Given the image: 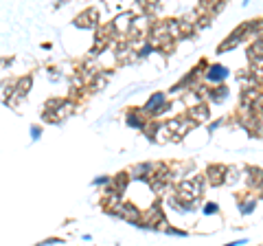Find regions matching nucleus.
<instances>
[{
    "instance_id": "nucleus-10",
    "label": "nucleus",
    "mask_w": 263,
    "mask_h": 246,
    "mask_svg": "<svg viewBox=\"0 0 263 246\" xmlns=\"http://www.w3.org/2000/svg\"><path fill=\"white\" fill-rule=\"evenodd\" d=\"M127 181H129L127 174H118L114 178V183H112V185H114V194L121 196V191H125V187H127Z\"/></svg>"
},
{
    "instance_id": "nucleus-7",
    "label": "nucleus",
    "mask_w": 263,
    "mask_h": 246,
    "mask_svg": "<svg viewBox=\"0 0 263 246\" xmlns=\"http://www.w3.org/2000/svg\"><path fill=\"white\" fill-rule=\"evenodd\" d=\"M187 119H189V121H193V123L206 121V119H208V108H206V103H197V106H193V108H189Z\"/></svg>"
},
{
    "instance_id": "nucleus-11",
    "label": "nucleus",
    "mask_w": 263,
    "mask_h": 246,
    "mask_svg": "<svg viewBox=\"0 0 263 246\" xmlns=\"http://www.w3.org/2000/svg\"><path fill=\"white\" fill-rule=\"evenodd\" d=\"M254 207H256V200H254V198H250L248 202H243V204H241V214H243V216H248Z\"/></svg>"
},
{
    "instance_id": "nucleus-14",
    "label": "nucleus",
    "mask_w": 263,
    "mask_h": 246,
    "mask_svg": "<svg viewBox=\"0 0 263 246\" xmlns=\"http://www.w3.org/2000/svg\"><path fill=\"white\" fill-rule=\"evenodd\" d=\"M108 183H110L108 176H99V178H95V185H108Z\"/></svg>"
},
{
    "instance_id": "nucleus-13",
    "label": "nucleus",
    "mask_w": 263,
    "mask_h": 246,
    "mask_svg": "<svg viewBox=\"0 0 263 246\" xmlns=\"http://www.w3.org/2000/svg\"><path fill=\"white\" fill-rule=\"evenodd\" d=\"M220 211V207H217L215 202H208L206 207H204V216H213V214H217Z\"/></svg>"
},
{
    "instance_id": "nucleus-16",
    "label": "nucleus",
    "mask_w": 263,
    "mask_h": 246,
    "mask_svg": "<svg viewBox=\"0 0 263 246\" xmlns=\"http://www.w3.org/2000/svg\"><path fill=\"white\" fill-rule=\"evenodd\" d=\"M51 244H62V240H57V237H53V240H46L44 244H39V246H51Z\"/></svg>"
},
{
    "instance_id": "nucleus-5",
    "label": "nucleus",
    "mask_w": 263,
    "mask_h": 246,
    "mask_svg": "<svg viewBox=\"0 0 263 246\" xmlns=\"http://www.w3.org/2000/svg\"><path fill=\"white\" fill-rule=\"evenodd\" d=\"M204 77H206V82H224V79L228 77V68L226 66H220V64H213L208 66V71L204 73Z\"/></svg>"
},
{
    "instance_id": "nucleus-6",
    "label": "nucleus",
    "mask_w": 263,
    "mask_h": 246,
    "mask_svg": "<svg viewBox=\"0 0 263 246\" xmlns=\"http://www.w3.org/2000/svg\"><path fill=\"white\" fill-rule=\"evenodd\" d=\"M97 20H99L97 9H85V11L81 13V16H77L75 24H77V26H83V29H90V26H95V24H97Z\"/></svg>"
},
{
    "instance_id": "nucleus-1",
    "label": "nucleus",
    "mask_w": 263,
    "mask_h": 246,
    "mask_svg": "<svg viewBox=\"0 0 263 246\" xmlns=\"http://www.w3.org/2000/svg\"><path fill=\"white\" fill-rule=\"evenodd\" d=\"M202 191H204V178H191V181H184L178 185V194L176 198L178 200H182L184 204H189V207H193L195 200L202 196Z\"/></svg>"
},
{
    "instance_id": "nucleus-2",
    "label": "nucleus",
    "mask_w": 263,
    "mask_h": 246,
    "mask_svg": "<svg viewBox=\"0 0 263 246\" xmlns=\"http://www.w3.org/2000/svg\"><path fill=\"white\" fill-rule=\"evenodd\" d=\"M164 110H167V95H164V92H154V95L149 97V101L145 103L143 115L158 117V115H162Z\"/></svg>"
},
{
    "instance_id": "nucleus-4",
    "label": "nucleus",
    "mask_w": 263,
    "mask_h": 246,
    "mask_svg": "<svg viewBox=\"0 0 263 246\" xmlns=\"http://www.w3.org/2000/svg\"><path fill=\"white\" fill-rule=\"evenodd\" d=\"M132 20H134L132 13H123V16H118L114 22H112V31L118 33V36H127L129 26H132Z\"/></svg>"
},
{
    "instance_id": "nucleus-9",
    "label": "nucleus",
    "mask_w": 263,
    "mask_h": 246,
    "mask_svg": "<svg viewBox=\"0 0 263 246\" xmlns=\"http://www.w3.org/2000/svg\"><path fill=\"white\" fill-rule=\"evenodd\" d=\"M224 174H226V167H220V165H210L206 169V178L213 185H222L224 183Z\"/></svg>"
},
{
    "instance_id": "nucleus-3",
    "label": "nucleus",
    "mask_w": 263,
    "mask_h": 246,
    "mask_svg": "<svg viewBox=\"0 0 263 246\" xmlns=\"http://www.w3.org/2000/svg\"><path fill=\"white\" fill-rule=\"evenodd\" d=\"M193 125H195V123H193V121H189V119H184V117H178V119H171L169 123H164V128L169 130L171 138H182L184 134H189Z\"/></svg>"
},
{
    "instance_id": "nucleus-15",
    "label": "nucleus",
    "mask_w": 263,
    "mask_h": 246,
    "mask_svg": "<svg viewBox=\"0 0 263 246\" xmlns=\"http://www.w3.org/2000/svg\"><path fill=\"white\" fill-rule=\"evenodd\" d=\"M39 134H42V130H39V128H33V130H31V136H33V141H37V138H39Z\"/></svg>"
},
{
    "instance_id": "nucleus-12",
    "label": "nucleus",
    "mask_w": 263,
    "mask_h": 246,
    "mask_svg": "<svg viewBox=\"0 0 263 246\" xmlns=\"http://www.w3.org/2000/svg\"><path fill=\"white\" fill-rule=\"evenodd\" d=\"M162 229H164V233H169V235H187V231L173 229V227H169V224H162Z\"/></svg>"
},
{
    "instance_id": "nucleus-17",
    "label": "nucleus",
    "mask_w": 263,
    "mask_h": 246,
    "mask_svg": "<svg viewBox=\"0 0 263 246\" xmlns=\"http://www.w3.org/2000/svg\"><path fill=\"white\" fill-rule=\"evenodd\" d=\"M241 244H246V240H239V242H230V244H226V246H241Z\"/></svg>"
},
{
    "instance_id": "nucleus-8",
    "label": "nucleus",
    "mask_w": 263,
    "mask_h": 246,
    "mask_svg": "<svg viewBox=\"0 0 263 246\" xmlns=\"http://www.w3.org/2000/svg\"><path fill=\"white\" fill-rule=\"evenodd\" d=\"M127 125H129V128H138V130H143L145 125H147V119H145L143 112H138V110H129V112H127Z\"/></svg>"
}]
</instances>
